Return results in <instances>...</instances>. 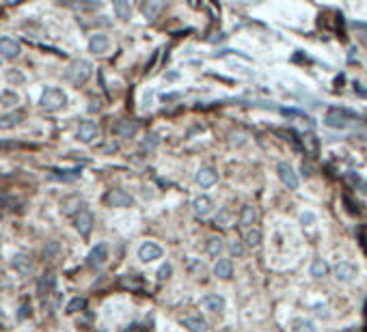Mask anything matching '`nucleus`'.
I'll use <instances>...</instances> for the list:
<instances>
[{
    "label": "nucleus",
    "instance_id": "c85d7f7f",
    "mask_svg": "<svg viewBox=\"0 0 367 332\" xmlns=\"http://www.w3.org/2000/svg\"><path fill=\"white\" fill-rule=\"evenodd\" d=\"M244 242H247V246L257 248L259 242H262V233H259L257 229H249V231H247V237H244Z\"/></svg>",
    "mask_w": 367,
    "mask_h": 332
},
{
    "label": "nucleus",
    "instance_id": "a211bd4d",
    "mask_svg": "<svg viewBox=\"0 0 367 332\" xmlns=\"http://www.w3.org/2000/svg\"><path fill=\"white\" fill-rule=\"evenodd\" d=\"M80 169H71V171H61V169H54L50 173V179L52 182H76L80 177Z\"/></svg>",
    "mask_w": 367,
    "mask_h": 332
},
{
    "label": "nucleus",
    "instance_id": "4be33fe9",
    "mask_svg": "<svg viewBox=\"0 0 367 332\" xmlns=\"http://www.w3.org/2000/svg\"><path fill=\"white\" fill-rule=\"evenodd\" d=\"M203 304H205V308H210V311L220 313L222 308H225V298L218 295V293H210V295H205L203 298Z\"/></svg>",
    "mask_w": 367,
    "mask_h": 332
},
{
    "label": "nucleus",
    "instance_id": "a878e982",
    "mask_svg": "<svg viewBox=\"0 0 367 332\" xmlns=\"http://www.w3.org/2000/svg\"><path fill=\"white\" fill-rule=\"evenodd\" d=\"M114 13H117V18H121V20H130V16H132V7H130V3H126V0H114Z\"/></svg>",
    "mask_w": 367,
    "mask_h": 332
},
{
    "label": "nucleus",
    "instance_id": "9b49d317",
    "mask_svg": "<svg viewBox=\"0 0 367 332\" xmlns=\"http://www.w3.org/2000/svg\"><path fill=\"white\" fill-rule=\"evenodd\" d=\"M11 265H13V270L20 272V274H31L33 259H31V255H26V252H18V255H13Z\"/></svg>",
    "mask_w": 367,
    "mask_h": 332
},
{
    "label": "nucleus",
    "instance_id": "ea45409f",
    "mask_svg": "<svg viewBox=\"0 0 367 332\" xmlns=\"http://www.w3.org/2000/svg\"><path fill=\"white\" fill-rule=\"evenodd\" d=\"M28 315H31V311H28V304H22V308L18 311V319H26Z\"/></svg>",
    "mask_w": 367,
    "mask_h": 332
},
{
    "label": "nucleus",
    "instance_id": "b1692460",
    "mask_svg": "<svg viewBox=\"0 0 367 332\" xmlns=\"http://www.w3.org/2000/svg\"><path fill=\"white\" fill-rule=\"evenodd\" d=\"M255 220H257V209L251 207V205H247V207L242 209V214H240V225H242V227H251Z\"/></svg>",
    "mask_w": 367,
    "mask_h": 332
},
{
    "label": "nucleus",
    "instance_id": "f3484780",
    "mask_svg": "<svg viewBox=\"0 0 367 332\" xmlns=\"http://www.w3.org/2000/svg\"><path fill=\"white\" fill-rule=\"evenodd\" d=\"M114 134H117L119 138H132L136 134V125L130 119H119L117 123H114Z\"/></svg>",
    "mask_w": 367,
    "mask_h": 332
},
{
    "label": "nucleus",
    "instance_id": "2f4dec72",
    "mask_svg": "<svg viewBox=\"0 0 367 332\" xmlns=\"http://www.w3.org/2000/svg\"><path fill=\"white\" fill-rule=\"evenodd\" d=\"M18 102H20V97L16 95V93H11V91L0 93V104H3V106H13V104H18Z\"/></svg>",
    "mask_w": 367,
    "mask_h": 332
},
{
    "label": "nucleus",
    "instance_id": "cd10ccee",
    "mask_svg": "<svg viewBox=\"0 0 367 332\" xmlns=\"http://www.w3.org/2000/svg\"><path fill=\"white\" fill-rule=\"evenodd\" d=\"M326 272H328L326 261H324V259H315L313 265H311V274H313V276L315 278H322V276H326Z\"/></svg>",
    "mask_w": 367,
    "mask_h": 332
},
{
    "label": "nucleus",
    "instance_id": "412c9836",
    "mask_svg": "<svg viewBox=\"0 0 367 332\" xmlns=\"http://www.w3.org/2000/svg\"><path fill=\"white\" fill-rule=\"evenodd\" d=\"M214 274L218 278H222V280L231 278L233 276V263H231V259H218V263H216V268H214Z\"/></svg>",
    "mask_w": 367,
    "mask_h": 332
},
{
    "label": "nucleus",
    "instance_id": "7c9ffc66",
    "mask_svg": "<svg viewBox=\"0 0 367 332\" xmlns=\"http://www.w3.org/2000/svg\"><path fill=\"white\" fill-rule=\"evenodd\" d=\"M158 147V136L156 134H147L145 138H143V142H141V151H154Z\"/></svg>",
    "mask_w": 367,
    "mask_h": 332
},
{
    "label": "nucleus",
    "instance_id": "473e14b6",
    "mask_svg": "<svg viewBox=\"0 0 367 332\" xmlns=\"http://www.w3.org/2000/svg\"><path fill=\"white\" fill-rule=\"evenodd\" d=\"M296 332H315L313 321H307V319L296 321Z\"/></svg>",
    "mask_w": 367,
    "mask_h": 332
},
{
    "label": "nucleus",
    "instance_id": "72a5a7b5",
    "mask_svg": "<svg viewBox=\"0 0 367 332\" xmlns=\"http://www.w3.org/2000/svg\"><path fill=\"white\" fill-rule=\"evenodd\" d=\"M229 218H231V216H229V212H227V209H222V212L216 216V225H218V227H227Z\"/></svg>",
    "mask_w": 367,
    "mask_h": 332
},
{
    "label": "nucleus",
    "instance_id": "7ed1b4c3",
    "mask_svg": "<svg viewBox=\"0 0 367 332\" xmlns=\"http://www.w3.org/2000/svg\"><path fill=\"white\" fill-rule=\"evenodd\" d=\"M354 117H356V112L345 110V108H330L328 114L324 117V123L333 129H343L348 125V119H354Z\"/></svg>",
    "mask_w": 367,
    "mask_h": 332
},
{
    "label": "nucleus",
    "instance_id": "4468645a",
    "mask_svg": "<svg viewBox=\"0 0 367 332\" xmlns=\"http://www.w3.org/2000/svg\"><path fill=\"white\" fill-rule=\"evenodd\" d=\"M354 276H356V268L352 263H345V261L337 263V268H335V278L337 280H341V283H350Z\"/></svg>",
    "mask_w": 367,
    "mask_h": 332
},
{
    "label": "nucleus",
    "instance_id": "2eb2a0df",
    "mask_svg": "<svg viewBox=\"0 0 367 332\" xmlns=\"http://www.w3.org/2000/svg\"><path fill=\"white\" fill-rule=\"evenodd\" d=\"M182 326L190 332H207V321L203 317L199 315H192V317H182Z\"/></svg>",
    "mask_w": 367,
    "mask_h": 332
},
{
    "label": "nucleus",
    "instance_id": "20e7f679",
    "mask_svg": "<svg viewBox=\"0 0 367 332\" xmlns=\"http://www.w3.org/2000/svg\"><path fill=\"white\" fill-rule=\"evenodd\" d=\"M104 203L108 207H132L134 205V199L130 197L126 190H119V188H114L104 197Z\"/></svg>",
    "mask_w": 367,
    "mask_h": 332
},
{
    "label": "nucleus",
    "instance_id": "79ce46f5",
    "mask_svg": "<svg viewBox=\"0 0 367 332\" xmlns=\"http://www.w3.org/2000/svg\"><path fill=\"white\" fill-rule=\"evenodd\" d=\"M354 28H363V31H367V22H354Z\"/></svg>",
    "mask_w": 367,
    "mask_h": 332
},
{
    "label": "nucleus",
    "instance_id": "f8f14e48",
    "mask_svg": "<svg viewBox=\"0 0 367 332\" xmlns=\"http://www.w3.org/2000/svg\"><path fill=\"white\" fill-rule=\"evenodd\" d=\"M56 287V276L52 272H46L43 276H39L37 280V295H41V298H46L48 293H52Z\"/></svg>",
    "mask_w": 367,
    "mask_h": 332
},
{
    "label": "nucleus",
    "instance_id": "dca6fc26",
    "mask_svg": "<svg viewBox=\"0 0 367 332\" xmlns=\"http://www.w3.org/2000/svg\"><path fill=\"white\" fill-rule=\"evenodd\" d=\"M212 199L210 197H197L192 201V212L194 216H199V218H203V216H207L212 212Z\"/></svg>",
    "mask_w": 367,
    "mask_h": 332
},
{
    "label": "nucleus",
    "instance_id": "0eeeda50",
    "mask_svg": "<svg viewBox=\"0 0 367 332\" xmlns=\"http://www.w3.org/2000/svg\"><path fill=\"white\" fill-rule=\"evenodd\" d=\"M106 259H108V246L104 242H99V244H95L91 250H89V257H86V263L91 265V268H102V265L106 263Z\"/></svg>",
    "mask_w": 367,
    "mask_h": 332
},
{
    "label": "nucleus",
    "instance_id": "4c0bfd02",
    "mask_svg": "<svg viewBox=\"0 0 367 332\" xmlns=\"http://www.w3.org/2000/svg\"><path fill=\"white\" fill-rule=\"evenodd\" d=\"M313 313H315V315H318V317H324V319H328V317H330V313H328V308H326V306H320V304H318V306H315V311H313Z\"/></svg>",
    "mask_w": 367,
    "mask_h": 332
},
{
    "label": "nucleus",
    "instance_id": "393cba45",
    "mask_svg": "<svg viewBox=\"0 0 367 332\" xmlns=\"http://www.w3.org/2000/svg\"><path fill=\"white\" fill-rule=\"evenodd\" d=\"M162 7H164V3H158V0H154V3H145L143 5V13H145L147 20H154V18H158V13L162 11Z\"/></svg>",
    "mask_w": 367,
    "mask_h": 332
},
{
    "label": "nucleus",
    "instance_id": "39448f33",
    "mask_svg": "<svg viewBox=\"0 0 367 332\" xmlns=\"http://www.w3.org/2000/svg\"><path fill=\"white\" fill-rule=\"evenodd\" d=\"M74 227H76V231L82 237L91 235V231H93V214L89 212V209H80V212L74 216Z\"/></svg>",
    "mask_w": 367,
    "mask_h": 332
},
{
    "label": "nucleus",
    "instance_id": "f257e3e1",
    "mask_svg": "<svg viewBox=\"0 0 367 332\" xmlns=\"http://www.w3.org/2000/svg\"><path fill=\"white\" fill-rule=\"evenodd\" d=\"M39 104H41L43 110H48V112H59V110H63V108H65V104H67V97H65V93L61 89H52V86H48V89L43 91Z\"/></svg>",
    "mask_w": 367,
    "mask_h": 332
},
{
    "label": "nucleus",
    "instance_id": "c9c22d12",
    "mask_svg": "<svg viewBox=\"0 0 367 332\" xmlns=\"http://www.w3.org/2000/svg\"><path fill=\"white\" fill-rule=\"evenodd\" d=\"M169 276H171V265H169V263H164L162 268L158 270V278H160V280H167Z\"/></svg>",
    "mask_w": 367,
    "mask_h": 332
},
{
    "label": "nucleus",
    "instance_id": "e433bc0d",
    "mask_svg": "<svg viewBox=\"0 0 367 332\" xmlns=\"http://www.w3.org/2000/svg\"><path fill=\"white\" fill-rule=\"evenodd\" d=\"M56 252H59V244H54V242H52V244H50V246L46 248V252H43V257L50 259L52 255H56Z\"/></svg>",
    "mask_w": 367,
    "mask_h": 332
},
{
    "label": "nucleus",
    "instance_id": "423d86ee",
    "mask_svg": "<svg viewBox=\"0 0 367 332\" xmlns=\"http://www.w3.org/2000/svg\"><path fill=\"white\" fill-rule=\"evenodd\" d=\"M97 134H99L97 123H95V121H91V119H86V121H80V125H78L76 138L80 142H93L97 138Z\"/></svg>",
    "mask_w": 367,
    "mask_h": 332
},
{
    "label": "nucleus",
    "instance_id": "6ab92c4d",
    "mask_svg": "<svg viewBox=\"0 0 367 332\" xmlns=\"http://www.w3.org/2000/svg\"><path fill=\"white\" fill-rule=\"evenodd\" d=\"M108 37L106 35H102V33H97V35H93V37L89 39V52H93V54H102V52H106L108 50Z\"/></svg>",
    "mask_w": 367,
    "mask_h": 332
},
{
    "label": "nucleus",
    "instance_id": "a19ab883",
    "mask_svg": "<svg viewBox=\"0 0 367 332\" xmlns=\"http://www.w3.org/2000/svg\"><path fill=\"white\" fill-rule=\"evenodd\" d=\"M302 222H313V214H302Z\"/></svg>",
    "mask_w": 367,
    "mask_h": 332
},
{
    "label": "nucleus",
    "instance_id": "9d476101",
    "mask_svg": "<svg viewBox=\"0 0 367 332\" xmlns=\"http://www.w3.org/2000/svg\"><path fill=\"white\" fill-rule=\"evenodd\" d=\"M279 177H281V182H283L290 190H296L298 188V177H296V173H294V169L290 164H285V162H281L279 164Z\"/></svg>",
    "mask_w": 367,
    "mask_h": 332
},
{
    "label": "nucleus",
    "instance_id": "5701e85b",
    "mask_svg": "<svg viewBox=\"0 0 367 332\" xmlns=\"http://www.w3.org/2000/svg\"><path fill=\"white\" fill-rule=\"evenodd\" d=\"M80 207H82V199H80V197L65 199V201H63V205H61V209H63V214H65V216H76L78 212H80Z\"/></svg>",
    "mask_w": 367,
    "mask_h": 332
},
{
    "label": "nucleus",
    "instance_id": "f704fd0d",
    "mask_svg": "<svg viewBox=\"0 0 367 332\" xmlns=\"http://www.w3.org/2000/svg\"><path fill=\"white\" fill-rule=\"evenodd\" d=\"M7 78H9V82H24V76L20 74V71H16V69H9L7 71Z\"/></svg>",
    "mask_w": 367,
    "mask_h": 332
},
{
    "label": "nucleus",
    "instance_id": "c756f323",
    "mask_svg": "<svg viewBox=\"0 0 367 332\" xmlns=\"http://www.w3.org/2000/svg\"><path fill=\"white\" fill-rule=\"evenodd\" d=\"M86 308V300L84 298H74V300H69L67 302V313L71 315V313H80V311H84Z\"/></svg>",
    "mask_w": 367,
    "mask_h": 332
},
{
    "label": "nucleus",
    "instance_id": "aec40b11",
    "mask_svg": "<svg viewBox=\"0 0 367 332\" xmlns=\"http://www.w3.org/2000/svg\"><path fill=\"white\" fill-rule=\"evenodd\" d=\"M22 119H24V112H20V110H13L9 114H3V117H0V129L16 127V125L22 123Z\"/></svg>",
    "mask_w": 367,
    "mask_h": 332
},
{
    "label": "nucleus",
    "instance_id": "58836bf2",
    "mask_svg": "<svg viewBox=\"0 0 367 332\" xmlns=\"http://www.w3.org/2000/svg\"><path fill=\"white\" fill-rule=\"evenodd\" d=\"M231 255H235V257L244 255V246H242L240 242H233V244H231Z\"/></svg>",
    "mask_w": 367,
    "mask_h": 332
},
{
    "label": "nucleus",
    "instance_id": "f03ea898",
    "mask_svg": "<svg viewBox=\"0 0 367 332\" xmlns=\"http://www.w3.org/2000/svg\"><path fill=\"white\" fill-rule=\"evenodd\" d=\"M91 71H93V65L89 61H74L69 65L67 74H65V78L74 84V86H82L86 80L91 78Z\"/></svg>",
    "mask_w": 367,
    "mask_h": 332
},
{
    "label": "nucleus",
    "instance_id": "bb28decb",
    "mask_svg": "<svg viewBox=\"0 0 367 332\" xmlns=\"http://www.w3.org/2000/svg\"><path fill=\"white\" fill-rule=\"evenodd\" d=\"M222 246H225V244H222L220 237H216V235L210 237V240H207V255H210V257H218Z\"/></svg>",
    "mask_w": 367,
    "mask_h": 332
},
{
    "label": "nucleus",
    "instance_id": "ddd939ff",
    "mask_svg": "<svg viewBox=\"0 0 367 332\" xmlns=\"http://www.w3.org/2000/svg\"><path fill=\"white\" fill-rule=\"evenodd\" d=\"M197 182H199V186L210 188V186H214L216 182H218V173H216L212 166H201L199 173H197Z\"/></svg>",
    "mask_w": 367,
    "mask_h": 332
},
{
    "label": "nucleus",
    "instance_id": "6e6552de",
    "mask_svg": "<svg viewBox=\"0 0 367 332\" xmlns=\"http://www.w3.org/2000/svg\"><path fill=\"white\" fill-rule=\"evenodd\" d=\"M162 255H164V250H162L160 244H156V242H145V244H141V248H139V259L145 263L156 261V259H160Z\"/></svg>",
    "mask_w": 367,
    "mask_h": 332
},
{
    "label": "nucleus",
    "instance_id": "1a4fd4ad",
    "mask_svg": "<svg viewBox=\"0 0 367 332\" xmlns=\"http://www.w3.org/2000/svg\"><path fill=\"white\" fill-rule=\"evenodd\" d=\"M20 52H22V48L13 37H0V56L3 59H9V61L18 59Z\"/></svg>",
    "mask_w": 367,
    "mask_h": 332
}]
</instances>
